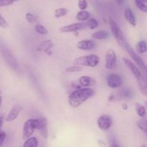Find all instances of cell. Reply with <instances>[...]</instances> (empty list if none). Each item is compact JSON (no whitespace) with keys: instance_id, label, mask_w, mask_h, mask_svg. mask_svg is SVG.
Listing matches in <instances>:
<instances>
[{"instance_id":"obj_32","label":"cell","mask_w":147,"mask_h":147,"mask_svg":"<svg viewBox=\"0 0 147 147\" xmlns=\"http://www.w3.org/2000/svg\"><path fill=\"white\" fill-rule=\"evenodd\" d=\"M7 137V134L4 131H0V147L3 145Z\"/></svg>"},{"instance_id":"obj_22","label":"cell","mask_w":147,"mask_h":147,"mask_svg":"<svg viewBox=\"0 0 147 147\" xmlns=\"http://www.w3.org/2000/svg\"><path fill=\"white\" fill-rule=\"evenodd\" d=\"M68 13V10L66 8H58L57 10H55L54 12V15L55 18H60V17H63L64 16H65L66 14Z\"/></svg>"},{"instance_id":"obj_19","label":"cell","mask_w":147,"mask_h":147,"mask_svg":"<svg viewBox=\"0 0 147 147\" xmlns=\"http://www.w3.org/2000/svg\"><path fill=\"white\" fill-rule=\"evenodd\" d=\"M136 50L140 54L146 53L147 51V43L145 40H140L136 45Z\"/></svg>"},{"instance_id":"obj_28","label":"cell","mask_w":147,"mask_h":147,"mask_svg":"<svg viewBox=\"0 0 147 147\" xmlns=\"http://www.w3.org/2000/svg\"><path fill=\"white\" fill-rule=\"evenodd\" d=\"M83 70V68L80 66H77V65H73V66H68L65 69V71L67 73H73V72H79Z\"/></svg>"},{"instance_id":"obj_37","label":"cell","mask_w":147,"mask_h":147,"mask_svg":"<svg viewBox=\"0 0 147 147\" xmlns=\"http://www.w3.org/2000/svg\"><path fill=\"white\" fill-rule=\"evenodd\" d=\"M3 122H4V117L2 115H0V128L2 126Z\"/></svg>"},{"instance_id":"obj_9","label":"cell","mask_w":147,"mask_h":147,"mask_svg":"<svg viewBox=\"0 0 147 147\" xmlns=\"http://www.w3.org/2000/svg\"><path fill=\"white\" fill-rule=\"evenodd\" d=\"M86 27H87V24L86 22H76L68 24V25L63 26L59 29V31L63 33H73L78 30H84Z\"/></svg>"},{"instance_id":"obj_35","label":"cell","mask_w":147,"mask_h":147,"mask_svg":"<svg viewBox=\"0 0 147 147\" xmlns=\"http://www.w3.org/2000/svg\"><path fill=\"white\" fill-rule=\"evenodd\" d=\"M72 86H73V88H75V89H81V86H80V84H79L78 81L77 82H73V85H72Z\"/></svg>"},{"instance_id":"obj_25","label":"cell","mask_w":147,"mask_h":147,"mask_svg":"<svg viewBox=\"0 0 147 147\" xmlns=\"http://www.w3.org/2000/svg\"><path fill=\"white\" fill-rule=\"evenodd\" d=\"M86 24H87V27L90 28V30H94L98 25V20L96 19L91 18L89 19L88 21V22Z\"/></svg>"},{"instance_id":"obj_14","label":"cell","mask_w":147,"mask_h":147,"mask_svg":"<svg viewBox=\"0 0 147 147\" xmlns=\"http://www.w3.org/2000/svg\"><path fill=\"white\" fill-rule=\"evenodd\" d=\"M22 110V106H20V105H16L11 108V110L9 111V112L7 115V118H6V121L7 122H11V121H14L17 117L20 115V112Z\"/></svg>"},{"instance_id":"obj_34","label":"cell","mask_w":147,"mask_h":147,"mask_svg":"<svg viewBox=\"0 0 147 147\" xmlns=\"http://www.w3.org/2000/svg\"><path fill=\"white\" fill-rule=\"evenodd\" d=\"M98 144L99 147H109L108 146V144L101 139H99L98 141Z\"/></svg>"},{"instance_id":"obj_8","label":"cell","mask_w":147,"mask_h":147,"mask_svg":"<svg viewBox=\"0 0 147 147\" xmlns=\"http://www.w3.org/2000/svg\"><path fill=\"white\" fill-rule=\"evenodd\" d=\"M106 64L105 66L107 69H113L116 67L117 63V56L116 52L113 50H109L105 55Z\"/></svg>"},{"instance_id":"obj_43","label":"cell","mask_w":147,"mask_h":147,"mask_svg":"<svg viewBox=\"0 0 147 147\" xmlns=\"http://www.w3.org/2000/svg\"><path fill=\"white\" fill-rule=\"evenodd\" d=\"M142 147H146V146L145 145V144H143V145L142 146Z\"/></svg>"},{"instance_id":"obj_33","label":"cell","mask_w":147,"mask_h":147,"mask_svg":"<svg viewBox=\"0 0 147 147\" xmlns=\"http://www.w3.org/2000/svg\"><path fill=\"white\" fill-rule=\"evenodd\" d=\"M132 95V92L130 89H126V90L123 91V96L126 98L131 97Z\"/></svg>"},{"instance_id":"obj_31","label":"cell","mask_w":147,"mask_h":147,"mask_svg":"<svg viewBox=\"0 0 147 147\" xmlns=\"http://www.w3.org/2000/svg\"><path fill=\"white\" fill-rule=\"evenodd\" d=\"M0 27L1 28H8L9 27L8 22L6 21L5 19L1 16V14H0Z\"/></svg>"},{"instance_id":"obj_42","label":"cell","mask_w":147,"mask_h":147,"mask_svg":"<svg viewBox=\"0 0 147 147\" xmlns=\"http://www.w3.org/2000/svg\"><path fill=\"white\" fill-rule=\"evenodd\" d=\"M1 101H2V97H1V95H0V105H1Z\"/></svg>"},{"instance_id":"obj_3","label":"cell","mask_w":147,"mask_h":147,"mask_svg":"<svg viewBox=\"0 0 147 147\" xmlns=\"http://www.w3.org/2000/svg\"><path fill=\"white\" fill-rule=\"evenodd\" d=\"M123 47L126 49V51L128 52L129 56L131 57V59L134 61V62H136L137 67L142 71V74H144V78L147 81V66L143 61V59L139 55L136 54V53L134 50V49L126 42L123 44Z\"/></svg>"},{"instance_id":"obj_41","label":"cell","mask_w":147,"mask_h":147,"mask_svg":"<svg viewBox=\"0 0 147 147\" xmlns=\"http://www.w3.org/2000/svg\"><path fill=\"white\" fill-rule=\"evenodd\" d=\"M139 1H142V2H144L146 3V4H147V0H139Z\"/></svg>"},{"instance_id":"obj_2","label":"cell","mask_w":147,"mask_h":147,"mask_svg":"<svg viewBox=\"0 0 147 147\" xmlns=\"http://www.w3.org/2000/svg\"><path fill=\"white\" fill-rule=\"evenodd\" d=\"M122 59H123V61L124 62L126 66L129 68V70L131 71V73L133 74L134 76L136 78L138 85H139V87L140 89V91L142 93V95L147 97V81L144 78V75L142 74V71L139 70L137 66L134 63L131 61L129 59H126V58H123Z\"/></svg>"},{"instance_id":"obj_11","label":"cell","mask_w":147,"mask_h":147,"mask_svg":"<svg viewBox=\"0 0 147 147\" xmlns=\"http://www.w3.org/2000/svg\"><path fill=\"white\" fill-rule=\"evenodd\" d=\"M53 46H54L53 42L51 40H47L39 44L36 49L38 52H45L47 54L51 55V51L53 50Z\"/></svg>"},{"instance_id":"obj_7","label":"cell","mask_w":147,"mask_h":147,"mask_svg":"<svg viewBox=\"0 0 147 147\" xmlns=\"http://www.w3.org/2000/svg\"><path fill=\"white\" fill-rule=\"evenodd\" d=\"M97 124L101 131H106L113 125V120L110 115H103L98 118Z\"/></svg>"},{"instance_id":"obj_17","label":"cell","mask_w":147,"mask_h":147,"mask_svg":"<svg viewBox=\"0 0 147 147\" xmlns=\"http://www.w3.org/2000/svg\"><path fill=\"white\" fill-rule=\"evenodd\" d=\"M109 37V33H108V31L104 30H98V31L95 32L94 33H93L91 35V37L95 40H106L108 37Z\"/></svg>"},{"instance_id":"obj_24","label":"cell","mask_w":147,"mask_h":147,"mask_svg":"<svg viewBox=\"0 0 147 147\" xmlns=\"http://www.w3.org/2000/svg\"><path fill=\"white\" fill-rule=\"evenodd\" d=\"M35 31L36 33H37L40 35H47L48 34L47 29L45 26H43L42 24H37L35 26Z\"/></svg>"},{"instance_id":"obj_16","label":"cell","mask_w":147,"mask_h":147,"mask_svg":"<svg viewBox=\"0 0 147 147\" xmlns=\"http://www.w3.org/2000/svg\"><path fill=\"white\" fill-rule=\"evenodd\" d=\"M33 120H34V125L35 129H38L40 131V130L46 128L47 125V120L45 117L35 118V119H33Z\"/></svg>"},{"instance_id":"obj_15","label":"cell","mask_w":147,"mask_h":147,"mask_svg":"<svg viewBox=\"0 0 147 147\" xmlns=\"http://www.w3.org/2000/svg\"><path fill=\"white\" fill-rule=\"evenodd\" d=\"M124 17L126 21L133 27L136 26V20L133 12L130 9H126L124 11Z\"/></svg>"},{"instance_id":"obj_6","label":"cell","mask_w":147,"mask_h":147,"mask_svg":"<svg viewBox=\"0 0 147 147\" xmlns=\"http://www.w3.org/2000/svg\"><path fill=\"white\" fill-rule=\"evenodd\" d=\"M106 83L110 88L112 89H117L121 87L123 84V79L121 76L118 74L112 73L110 74L106 77Z\"/></svg>"},{"instance_id":"obj_5","label":"cell","mask_w":147,"mask_h":147,"mask_svg":"<svg viewBox=\"0 0 147 147\" xmlns=\"http://www.w3.org/2000/svg\"><path fill=\"white\" fill-rule=\"evenodd\" d=\"M109 26H110L111 31V33L113 34V37H115L116 41L118 42V43L120 46H123V44L126 43V40H125V37L123 35V33L121 27L116 23V22L111 17H109Z\"/></svg>"},{"instance_id":"obj_44","label":"cell","mask_w":147,"mask_h":147,"mask_svg":"<svg viewBox=\"0 0 147 147\" xmlns=\"http://www.w3.org/2000/svg\"><path fill=\"white\" fill-rule=\"evenodd\" d=\"M146 107H147V102L146 103Z\"/></svg>"},{"instance_id":"obj_36","label":"cell","mask_w":147,"mask_h":147,"mask_svg":"<svg viewBox=\"0 0 147 147\" xmlns=\"http://www.w3.org/2000/svg\"><path fill=\"white\" fill-rule=\"evenodd\" d=\"M116 1L117 2V4H119V5L121 6V5H123V4H124L125 0H116Z\"/></svg>"},{"instance_id":"obj_23","label":"cell","mask_w":147,"mask_h":147,"mask_svg":"<svg viewBox=\"0 0 147 147\" xmlns=\"http://www.w3.org/2000/svg\"><path fill=\"white\" fill-rule=\"evenodd\" d=\"M137 124V126L141 131H142L143 132L146 133H147V120L144 119V118H142V119L139 120L136 122Z\"/></svg>"},{"instance_id":"obj_45","label":"cell","mask_w":147,"mask_h":147,"mask_svg":"<svg viewBox=\"0 0 147 147\" xmlns=\"http://www.w3.org/2000/svg\"><path fill=\"white\" fill-rule=\"evenodd\" d=\"M0 94H1V90H0Z\"/></svg>"},{"instance_id":"obj_29","label":"cell","mask_w":147,"mask_h":147,"mask_svg":"<svg viewBox=\"0 0 147 147\" xmlns=\"http://www.w3.org/2000/svg\"><path fill=\"white\" fill-rule=\"evenodd\" d=\"M88 0H78V6L80 10H86L88 6Z\"/></svg>"},{"instance_id":"obj_13","label":"cell","mask_w":147,"mask_h":147,"mask_svg":"<svg viewBox=\"0 0 147 147\" xmlns=\"http://www.w3.org/2000/svg\"><path fill=\"white\" fill-rule=\"evenodd\" d=\"M78 82L80 86L85 88L94 86L96 84V81L90 76H81L78 79Z\"/></svg>"},{"instance_id":"obj_38","label":"cell","mask_w":147,"mask_h":147,"mask_svg":"<svg viewBox=\"0 0 147 147\" xmlns=\"http://www.w3.org/2000/svg\"><path fill=\"white\" fill-rule=\"evenodd\" d=\"M121 108L123 110H127L129 108V106H128V105L126 103H123L121 105Z\"/></svg>"},{"instance_id":"obj_27","label":"cell","mask_w":147,"mask_h":147,"mask_svg":"<svg viewBox=\"0 0 147 147\" xmlns=\"http://www.w3.org/2000/svg\"><path fill=\"white\" fill-rule=\"evenodd\" d=\"M135 4L139 10L144 13H147V4L146 3L142 2L139 0H135Z\"/></svg>"},{"instance_id":"obj_20","label":"cell","mask_w":147,"mask_h":147,"mask_svg":"<svg viewBox=\"0 0 147 147\" xmlns=\"http://www.w3.org/2000/svg\"><path fill=\"white\" fill-rule=\"evenodd\" d=\"M90 13L86 10H80L76 14V19L78 21H86L90 18Z\"/></svg>"},{"instance_id":"obj_40","label":"cell","mask_w":147,"mask_h":147,"mask_svg":"<svg viewBox=\"0 0 147 147\" xmlns=\"http://www.w3.org/2000/svg\"><path fill=\"white\" fill-rule=\"evenodd\" d=\"M110 147H119V146H118L117 144H116V143H112V144H111Z\"/></svg>"},{"instance_id":"obj_39","label":"cell","mask_w":147,"mask_h":147,"mask_svg":"<svg viewBox=\"0 0 147 147\" xmlns=\"http://www.w3.org/2000/svg\"><path fill=\"white\" fill-rule=\"evenodd\" d=\"M113 99H114V96H113V95H111L109 98H108V100L109 101H112L113 100Z\"/></svg>"},{"instance_id":"obj_26","label":"cell","mask_w":147,"mask_h":147,"mask_svg":"<svg viewBox=\"0 0 147 147\" xmlns=\"http://www.w3.org/2000/svg\"><path fill=\"white\" fill-rule=\"evenodd\" d=\"M25 19H26V20H27V22L30 23V24L36 22L37 20V16H35L34 14H32V13H31V12L26 13Z\"/></svg>"},{"instance_id":"obj_10","label":"cell","mask_w":147,"mask_h":147,"mask_svg":"<svg viewBox=\"0 0 147 147\" xmlns=\"http://www.w3.org/2000/svg\"><path fill=\"white\" fill-rule=\"evenodd\" d=\"M34 120L33 119H29L24 123L23 125V131H22V138L23 139H27L32 136L34 132Z\"/></svg>"},{"instance_id":"obj_1","label":"cell","mask_w":147,"mask_h":147,"mask_svg":"<svg viewBox=\"0 0 147 147\" xmlns=\"http://www.w3.org/2000/svg\"><path fill=\"white\" fill-rule=\"evenodd\" d=\"M94 95L95 91L90 87L76 89L69 95L68 103L73 108H77Z\"/></svg>"},{"instance_id":"obj_18","label":"cell","mask_w":147,"mask_h":147,"mask_svg":"<svg viewBox=\"0 0 147 147\" xmlns=\"http://www.w3.org/2000/svg\"><path fill=\"white\" fill-rule=\"evenodd\" d=\"M39 141L36 137H30L24 141L22 147H38Z\"/></svg>"},{"instance_id":"obj_4","label":"cell","mask_w":147,"mask_h":147,"mask_svg":"<svg viewBox=\"0 0 147 147\" xmlns=\"http://www.w3.org/2000/svg\"><path fill=\"white\" fill-rule=\"evenodd\" d=\"M100 62V59L97 55L91 54L78 57L73 61V64L77 66H85L94 68L98 66Z\"/></svg>"},{"instance_id":"obj_12","label":"cell","mask_w":147,"mask_h":147,"mask_svg":"<svg viewBox=\"0 0 147 147\" xmlns=\"http://www.w3.org/2000/svg\"><path fill=\"white\" fill-rule=\"evenodd\" d=\"M76 46L80 50H89L96 48V43L93 40H83L79 41Z\"/></svg>"},{"instance_id":"obj_21","label":"cell","mask_w":147,"mask_h":147,"mask_svg":"<svg viewBox=\"0 0 147 147\" xmlns=\"http://www.w3.org/2000/svg\"><path fill=\"white\" fill-rule=\"evenodd\" d=\"M136 113L138 114L139 117L141 118H144L146 115V108L144 105H142L140 103H136Z\"/></svg>"},{"instance_id":"obj_30","label":"cell","mask_w":147,"mask_h":147,"mask_svg":"<svg viewBox=\"0 0 147 147\" xmlns=\"http://www.w3.org/2000/svg\"><path fill=\"white\" fill-rule=\"evenodd\" d=\"M18 0H0V7L10 6Z\"/></svg>"}]
</instances>
